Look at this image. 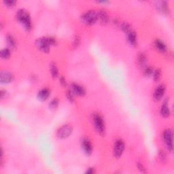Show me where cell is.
Instances as JSON below:
<instances>
[{
  "instance_id": "cell-1",
  "label": "cell",
  "mask_w": 174,
  "mask_h": 174,
  "mask_svg": "<svg viewBox=\"0 0 174 174\" xmlns=\"http://www.w3.org/2000/svg\"><path fill=\"white\" fill-rule=\"evenodd\" d=\"M16 19L23 25L26 31H30L32 27L31 17L28 12L25 9H20L16 13Z\"/></svg>"
},
{
  "instance_id": "cell-2",
  "label": "cell",
  "mask_w": 174,
  "mask_h": 174,
  "mask_svg": "<svg viewBox=\"0 0 174 174\" xmlns=\"http://www.w3.org/2000/svg\"><path fill=\"white\" fill-rule=\"evenodd\" d=\"M92 123L95 130L100 135H104L106 131L105 123L101 116L98 113H95L92 115Z\"/></svg>"
},
{
  "instance_id": "cell-3",
  "label": "cell",
  "mask_w": 174,
  "mask_h": 174,
  "mask_svg": "<svg viewBox=\"0 0 174 174\" xmlns=\"http://www.w3.org/2000/svg\"><path fill=\"white\" fill-rule=\"evenodd\" d=\"M81 21L85 25H92L97 21V12L95 10H89L84 13L80 17Z\"/></svg>"
},
{
  "instance_id": "cell-4",
  "label": "cell",
  "mask_w": 174,
  "mask_h": 174,
  "mask_svg": "<svg viewBox=\"0 0 174 174\" xmlns=\"http://www.w3.org/2000/svg\"><path fill=\"white\" fill-rule=\"evenodd\" d=\"M36 45L37 46V48L39 49L40 50H41L43 53H47L50 51V43L48 42V37H40V38L37 39L36 40Z\"/></svg>"
},
{
  "instance_id": "cell-5",
  "label": "cell",
  "mask_w": 174,
  "mask_h": 174,
  "mask_svg": "<svg viewBox=\"0 0 174 174\" xmlns=\"http://www.w3.org/2000/svg\"><path fill=\"white\" fill-rule=\"evenodd\" d=\"M72 130L73 129L70 124H64L58 129L57 135L60 139H65L71 134Z\"/></svg>"
},
{
  "instance_id": "cell-6",
  "label": "cell",
  "mask_w": 174,
  "mask_h": 174,
  "mask_svg": "<svg viewBox=\"0 0 174 174\" xmlns=\"http://www.w3.org/2000/svg\"><path fill=\"white\" fill-rule=\"evenodd\" d=\"M124 147H125L124 143L122 140H120L119 139V140H117L115 141L114 144V148H113V154H114V156L116 158H120V156L123 155L124 150Z\"/></svg>"
},
{
  "instance_id": "cell-7",
  "label": "cell",
  "mask_w": 174,
  "mask_h": 174,
  "mask_svg": "<svg viewBox=\"0 0 174 174\" xmlns=\"http://www.w3.org/2000/svg\"><path fill=\"white\" fill-rule=\"evenodd\" d=\"M163 137L165 141V144H166V146L168 148V150L170 151L173 150V132L171 129H167L165 130Z\"/></svg>"
},
{
  "instance_id": "cell-8",
  "label": "cell",
  "mask_w": 174,
  "mask_h": 174,
  "mask_svg": "<svg viewBox=\"0 0 174 174\" xmlns=\"http://www.w3.org/2000/svg\"><path fill=\"white\" fill-rule=\"evenodd\" d=\"M69 89L73 92V93L75 95H78V96L82 97L86 94L85 89L82 85H79V84L72 83Z\"/></svg>"
},
{
  "instance_id": "cell-9",
  "label": "cell",
  "mask_w": 174,
  "mask_h": 174,
  "mask_svg": "<svg viewBox=\"0 0 174 174\" xmlns=\"http://www.w3.org/2000/svg\"><path fill=\"white\" fill-rule=\"evenodd\" d=\"M81 146L87 155H91L92 152V146L91 141L89 138L85 137L81 141Z\"/></svg>"
},
{
  "instance_id": "cell-10",
  "label": "cell",
  "mask_w": 174,
  "mask_h": 174,
  "mask_svg": "<svg viewBox=\"0 0 174 174\" xmlns=\"http://www.w3.org/2000/svg\"><path fill=\"white\" fill-rule=\"evenodd\" d=\"M165 89H166V88H165V86L164 85H158L155 90V92H154V99L156 101L161 100L164 96Z\"/></svg>"
},
{
  "instance_id": "cell-11",
  "label": "cell",
  "mask_w": 174,
  "mask_h": 174,
  "mask_svg": "<svg viewBox=\"0 0 174 174\" xmlns=\"http://www.w3.org/2000/svg\"><path fill=\"white\" fill-rule=\"evenodd\" d=\"M97 20L103 25H106L110 21V17L108 13L104 10H100L97 12Z\"/></svg>"
},
{
  "instance_id": "cell-12",
  "label": "cell",
  "mask_w": 174,
  "mask_h": 174,
  "mask_svg": "<svg viewBox=\"0 0 174 174\" xmlns=\"http://www.w3.org/2000/svg\"><path fill=\"white\" fill-rule=\"evenodd\" d=\"M14 79L13 74L9 71H2L0 75V80L2 83H9Z\"/></svg>"
},
{
  "instance_id": "cell-13",
  "label": "cell",
  "mask_w": 174,
  "mask_h": 174,
  "mask_svg": "<svg viewBox=\"0 0 174 174\" xmlns=\"http://www.w3.org/2000/svg\"><path fill=\"white\" fill-rule=\"evenodd\" d=\"M127 42L131 46H135L137 44V34L134 31H130V33L127 34Z\"/></svg>"
},
{
  "instance_id": "cell-14",
  "label": "cell",
  "mask_w": 174,
  "mask_h": 174,
  "mask_svg": "<svg viewBox=\"0 0 174 174\" xmlns=\"http://www.w3.org/2000/svg\"><path fill=\"white\" fill-rule=\"evenodd\" d=\"M156 7L157 10L163 14H166L168 12V5L167 2L165 1H158L156 2Z\"/></svg>"
},
{
  "instance_id": "cell-15",
  "label": "cell",
  "mask_w": 174,
  "mask_h": 174,
  "mask_svg": "<svg viewBox=\"0 0 174 174\" xmlns=\"http://www.w3.org/2000/svg\"><path fill=\"white\" fill-rule=\"evenodd\" d=\"M50 89H48L47 88L43 89L41 91H40L38 92V94H37V98L40 101H46L48 97L50 96Z\"/></svg>"
},
{
  "instance_id": "cell-16",
  "label": "cell",
  "mask_w": 174,
  "mask_h": 174,
  "mask_svg": "<svg viewBox=\"0 0 174 174\" xmlns=\"http://www.w3.org/2000/svg\"><path fill=\"white\" fill-rule=\"evenodd\" d=\"M167 103H168V101L167 99L165 100L164 102H163V104L161 106V116L163 117L164 118H168L170 116V110H169V106H168L167 105Z\"/></svg>"
},
{
  "instance_id": "cell-17",
  "label": "cell",
  "mask_w": 174,
  "mask_h": 174,
  "mask_svg": "<svg viewBox=\"0 0 174 174\" xmlns=\"http://www.w3.org/2000/svg\"><path fill=\"white\" fill-rule=\"evenodd\" d=\"M137 63L140 68H146L147 63V58L146 54L141 53L137 56Z\"/></svg>"
},
{
  "instance_id": "cell-18",
  "label": "cell",
  "mask_w": 174,
  "mask_h": 174,
  "mask_svg": "<svg viewBox=\"0 0 174 174\" xmlns=\"http://www.w3.org/2000/svg\"><path fill=\"white\" fill-rule=\"evenodd\" d=\"M155 45L156 48L161 53H165L167 51V46L165 44L160 40H156L155 42Z\"/></svg>"
},
{
  "instance_id": "cell-19",
  "label": "cell",
  "mask_w": 174,
  "mask_h": 174,
  "mask_svg": "<svg viewBox=\"0 0 174 174\" xmlns=\"http://www.w3.org/2000/svg\"><path fill=\"white\" fill-rule=\"evenodd\" d=\"M6 40H7L8 45H9L10 48H14L16 47V40L14 38V37L12 36H11V35H8V36H6Z\"/></svg>"
},
{
  "instance_id": "cell-20",
  "label": "cell",
  "mask_w": 174,
  "mask_h": 174,
  "mask_svg": "<svg viewBox=\"0 0 174 174\" xmlns=\"http://www.w3.org/2000/svg\"><path fill=\"white\" fill-rule=\"evenodd\" d=\"M50 73L52 76L53 78H56L58 76V74H59V71H58L57 67L54 63H52L50 64Z\"/></svg>"
},
{
  "instance_id": "cell-21",
  "label": "cell",
  "mask_w": 174,
  "mask_h": 174,
  "mask_svg": "<svg viewBox=\"0 0 174 174\" xmlns=\"http://www.w3.org/2000/svg\"><path fill=\"white\" fill-rule=\"evenodd\" d=\"M121 29H122V30H123V32L125 33L126 34L129 33L130 32V31H133L132 27H130V25L127 23H123V24H122V25H121Z\"/></svg>"
},
{
  "instance_id": "cell-22",
  "label": "cell",
  "mask_w": 174,
  "mask_h": 174,
  "mask_svg": "<svg viewBox=\"0 0 174 174\" xmlns=\"http://www.w3.org/2000/svg\"><path fill=\"white\" fill-rule=\"evenodd\" d=\"M153 79L155 82H158V81L160 80V78L161 77V71L160 69H156L155 71H154L153 72Z\"/></svg>"
},
{
  "instance_id": "cell-23",
  "label": "cell",
  "mask_w": 174,
  "mask_h": 174,
  "mask_svg": "<svg viewBox=\"0 0 174 174\" xmlns=\"http://www.w3.org/2000/svg\"><path fill=\"white\" fill-rule=\"evenodd\" d=\"M10 56V51L8 48H4L1 51V57L3 59H7Z\"/></svg>"
},
{
  "instance_id": "cell-24",
  "label": "cell",
  "mask_w": 174,
  "mask_h": 174,
  "mask_svg": "<svg viewBox=\"0 0 174 174\" xmlns=\"http://www.w3.org/2000/svg\"><path fill=\"white\" fill-rule=\"evenodd\" d=\"M154 69L152 67H146L144 71V75L146 77L151 76L153 74Z\"/></svg>"
},
{
  "instance_id": "cell-25",
  "label": "cell",
  "mask_w": 174,
  "mask_h": 174,
  "mask_svg": "<svg viewBox=\"0 0 174 174\" xmlns=\"http://www.w3.org/2000/svg\"><path fill=\"white\" fill-rule=\"evenodd\" d=\"M59 99H53V100H52L50 104H49V107H50V108L52 110H55L57 108L58 106H59Z\"/></svg>"
},
{
  "instance_id": "cell-26",
  "label": "cell",
  "mask_w": 174,
  "mask_h": 174,
  "mask_svg": "<svg viewBox=\"0 0 174 174\" xmlns=\"http://www.w3.org/2000/svg\"><path fill=\"white\" fill-rule=\"evenodd\" d=\"M66 95L67 97H68V99L70 101V102H74L75 95L73 93V92H72L70 89H69L68 91H67Z\"/></svg>"
},
{
  "instance_id": "cell-27",
  "label": "cell",
  "mask_w": 174,
  "mask_h": 174,
  "mask_svg": "<svg viewBox=\"0 0 174 174\" xmlns=\"http://www.w3.org/2000/svg\"><path fill=\"white\" fill-rule=\"evenodd\" d=\"M5 5L8 7H13L14 5L16 4V1H12V0H5L4 2Z\"/></svg>"
},
{
  "instance_id": "cell-28",
  "label": "cell",
  "mask_w": 174,
  "mask_h": 174,
  "mask_svg": "<svg viewBox=\"0 0 174 174\" xmlns=\"http://www.w3.org/2000/svg\"><path fill=\"white\" fill-rule=\"evenodd\" d=\"M48 39L50 46H55L57 44V40L54 37H48Z\"/></svg>"
},
{
  "instance_id": "cell-29",
  "label": "cell",
  "mask_w": 174,
  "mask_h": 174,
  "mask_svg": "<svg viewBox=\"0 0 174 174\" xmlns=\"http://www.w3.org/2000/svg\"><path fill=\"white\" fill-rule=\"evenodd\" d=\"M159 157H160V159L162 161L165 162V161L166 160V158H167L166 154H165V152L163 151H161L160 152H159Z\"/></svg>"
},
{
  "instance_id": "cell-30",
  "label": "cell",
  "mask_w": 174,
  "mask_h": 174,
  "mask_svg": "<svg viewBox=\"0 0 174 174\" xmlns=\"http://www.w3.org/2000/svg\"><path fill=\"white\" fill-rule=\"evenodd\" d=\"M137 167H138L139 170H140L141 172H142V173H146V169H145V167H144V165H142L141 163H137Z\"/></svg>"
},
{
  "instance_id": "cell-31",
  "label": "cell",
  "mask_w": 174,
  "mask_h": 174,
  "mask_svg": "<svg viewBox=\"0 0 174 174\" xmlns=\"http://www.w3.org/2000/svg\"><path fill=\"white\" fill-rule=\"evenodd\" d=\"M59 82L60 84L62 86H66V80L65 79V78L63 76H60L59 78Z\"/></svg>"
},
{
  "instance_id": "cell-32",
  "label": "cell",
  "mask_w": 174,
  "mask_h": 174,
  "mask_svg": "<svg viewBox=\"0 0 174 174\" xmlns=\"http://www.w3.org/2000/svg\"><path fill=\"white\" fill-rule=\"evenodd\" d=\"M79 43H80V38H79V37H76V38H75L74 44H73L74 48H76L77 46H78V45H79Z\"/></svg>"
},
{
  "instance_id": "cell-33",
  "label": "cell",
  "mask_w": 174,
  "mask_h": 174,
  "mask_svg": "<svg viewBox=\"0 0 174 174\" xmlns=\"http://www.w3.org/2000/svg\"><path fill=\"white\" fill-rule=\"evenodd\" d=\"M0 94H1V98L4 99L5 97V96H6V91H5V90H1Z\"/></svg>"
},
{
  "instance_id": "cell-34",
  "label": "cell",
  "mask_w": 174,
  "mask_h": 174,
  "mask_svg": "<svg viewBox=\"0 0 174 174\" xmlns=\"http://www.w3.org/2000/svg\"><path fill=\"white\" fill-rule=\"evenodd\" d=\"M95 172V169H93V168H89V169L86 170V173H87V174H92V173H94Z\"/></svg>"
}]
</instances>
